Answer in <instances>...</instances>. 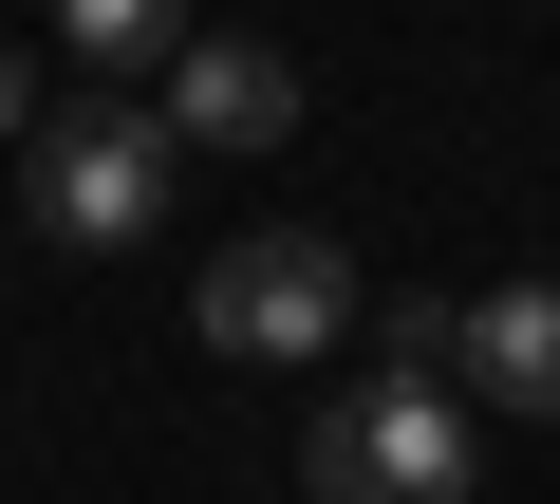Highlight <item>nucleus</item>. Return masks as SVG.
<instances>
[{
  "label": "nucleus",
  "mask_w": 560,
  "mask_h": 504,
  "mask_svg": "<svg viewBox=\"0 0 560 504\" xmlns=\"http://www.w3.org/2000/svg\"><path fill=\"white\" fill-rule=\"evenodd\" d=\"M168 168H187V131L168 113H113V94H75V113H38V150H20V206H38V243H150L168 224Z\"/></svg>",
  "instance_id": "f257e3e1"
},
{
  "label": "nucleus",
  "mask_w": 560,
  "mask_h": 504,
  "mask_svg": "<svg viewBox=\"0 0 560 504\" xmlns=\"http://www.w3.org/2000/svg\"><path fill=\"white\" fill-rule=\"evenodd\" d=\"M448 337H467V300H374V374H448Z\"/></svg>",
  "instance_id": "0eeeda50"
},
{
  "label": "nucleus",
  "mask_w": 560,
  "mask_h": 504,
  "mask_svg": "<svg viewBox=\"0 0 560 504\" xmlns=\"http://www.w3.org/2000/svg\"><path fill=\"white\" fill-rule=\"evenodd\" d=\"M168 131L187 150H280V131H300V75H280L261 38H187L168 57Z\"/></svg>",
  "instance_id": "39448f33"
},
{
  "label": "nucleus",
  "mask_w": 560,
  "mask_h": 504,
  "mask_svg": "<svg viewBox=\"0 0 560 504\" xmlns=\"http://www.w3.org/2000/svg\"><path fill=\"white\" fill-rule=\"evenodd\" d=\"M0 131H38V57L20 38H0Z\"/></svg>",
  "instance_id": "6e6552de"
},
{
  "label": "nucleus",
  "mask_w": 560,
  "mask_h": 504,
  "mask_svg": "<svg viewBox=\"0 0 560 504\" xmlns=\"http://www.w3.org/2000/svg\"><path fill=\"white\" fill-rule=\"evenodd\" d=\"M467 392L448 374H374V392H337L318 430H300V504H467Z\"/></svg>",
  "instance_id": "f03ea898"
},
{
  "label": "nucleus",
  "mask_w": 560,
  "mask_h": 504,
  "mask_svg": "<svg viewBox=\"0 0 560 504\" xmlns=\"http://www.w3.org/2000/svg\"><path fill=\"white\" fill-rule=\"evenodd\" d=\"M187 318H206V355H337L374 300H355V262H337L318 224H243L224 262L187 281Z\"/></svg>",
  "instance_id": "7ed1b4c3"
},
{
  "label": "nucleus",
  "mask_w": 560,
  "mask_h": 504,
  "mask_svg": "<svg viewBox=\"0 0 560 504\" xmlns=\"http://www.w3.org/2000/svg\"><path fill=\"white\" fill-rule=\"evenodd\" d=\"M57 38H75L94 75H131V57L168 75V57H187V0H57Z\"/></svg>",
  "instance_id": "423d86ee"
},
{
  "label": "nucleus",
  "mask_w": 560,
  "mask_h": 504,
  "mask_svg": "<svg viewBox=\"0 0 560 504\" xmlns=\"http://www.w3.org/2000/svg\"><path fill=\"white\" fill-rule=\"evenodd\" d=\"M448 392H467V411L560 430V281H486V300H467V337H448Z\"/></svg>",
  "instance_id": "20e7f679"
}]
</instances>
